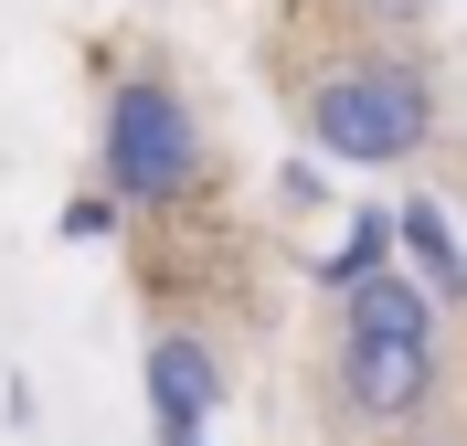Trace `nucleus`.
Returning a JSON list of instances; mask_svg holds the SVG:
<instances>
[{
    "instance_id": "1",
    "label": "nucleus",
    "mask_w": 467,
    "mask_h": 446,
    "mask_svg": "<svg viewBox=\"0 0 467 446\" xmlns=\"http://www.w3.org/2000/svg\"><path fill=\"white\" fill-rule=\"evenodd\" d=\"M436 118H446V96H436V75L414 54H350L340 75L308 86V139L329 160H350V171L414 160V149L436 139Z\"/></svg>"
},
{
    "instance_id": "2",
    "label": "nucleus",
    "mask_w": 467,
    "mask_h": 446,
    "mask_svg": "<svg viewBox=\"0 0 467 446\" xmlns=\"http://www.w3.org/2000/svg\"><path fill=\"white\" fill-rule=\"evenodd\" d=\"M96 160H107V202H181V192L202 181V128H192V96H181L160 64L117 75Z\"/></svg>"
},
{
    "instance_id": "3",
    "label": "nucleus",
    "mask_w": 467,
    "mask_h": 446,
    "mask_svg": "<svg viewBox=\"0 0 467 446\" xmlns=\"http://www.w3.org/2000/svg\"><path fill=\"white\" fill-rule=\"evenodd\" d=\"M340 404L350 425H414L436 404V351L425 340H340Z\"/></svg>"
},
{
    "instance_id": "4",
    "label": "nucleus",
    "mask_w": 467,
    "mask_h": 446,
    "mask_svg": "<svg viewBox=\"0 0 467 446\" xmlns=\"http://www.w3.org/2000/svg\"><path fill=\"white\" fill-rule=\"evenodd\" d=\"M340 340H425L436 351V287H414V276L372 266L340 287Z\"/></svg>"
},
{
    "instance_id": "5",
    "label": "nucleus",
    "mask_w": 467,
    "mask_h": 446,
    "mask_svg": "<svg viewBox=\"0 0 467 446\" xmlns=\"http://www.w3.org/2000/svg\"><path fill=\"white\" fill-rule=\"evenodd\" d=\"M149 404H160V425H213L223 372H213V351L192 329H160V340H149Z\"/></svg>"
},
{
    "instance_id": "6",
    "label": "nucleus",
    "mask_w": 467,
    "mask_h": 446,
    "mask_svg": "<svg viewBox=\"0 0 467 446\" xmlns=\"http://www.w3.org/2000/svg\"><path fill=\"white\" fill-rule=\"evenodd\" d=\"M393 244H414V255L436 266V297H467V255H457V234H446L436 202H404V213H393Z\"/></svg>"
},
{
    "instance_id": "7",
    "label": "nucleus",
    "mask_w": 467,
    "mask_h": 446,
    "mask_svg": "<svg viewBox=\"0 0 467 446\" xmlns=\"http://www.w3.org/2000/svg\"><path fill=\"white\" fill-rule=\"evenodd\" d=\"M372 266H393V213H350V234H340V255H329V287H350V276H372Z\"/></svg>"
},
{
    "instance_id": "8",
    "label": "nucleus",
    "mask_w": 467,
    "mask_h": 446,
    "mask_svg": "<svg viewBox=\"0 0 467 446\" xmlns=\"http://www.w3.org/2000/svg\"><path fill=\"white\" fill-rule=\"evenodd\" d=\"M107 223H117V202H107V192H86V202H64V244H96Z\"/></svg>"
},
{
    "instance_id": "9",
    "label": "nucleus",
    "mask_w": 467,
    "mask_h": 446,
    "mask_svg": "<svg viewBox=\"0 0 467 446\" xmlns=\"http://www.w3.org/2000/svg\"><path fill=\"white\" fill-rule=\"evenodd\" d=\"M160 446H202V425H160Z\"/></svg>"
},
{
    "instance_id": "10",
    "label": "nucleus",
    "mask_w": 467,
    "mask_h": 446,
    "mask_svg": "<svg viewBox=\"0 0 467 446\" xmlns=\"http://www.w3.org/2000/svg\"><path fill=\"white\" fill-rule=\"evenodd\" d=\"M404 446H446V436H404Z\"/></svg>"
}]
</instances>
